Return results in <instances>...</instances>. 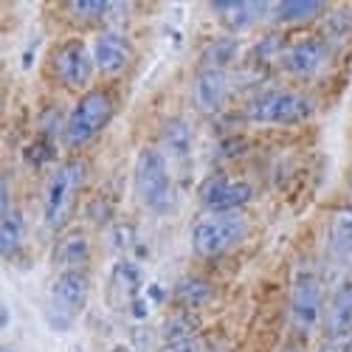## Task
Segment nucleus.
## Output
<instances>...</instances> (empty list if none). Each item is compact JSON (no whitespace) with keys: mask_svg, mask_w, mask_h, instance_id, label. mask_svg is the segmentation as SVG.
I'll return each instance as SVG.
<instances>
[{"mask_svg":"<svg viewBox=\"0 0 352 352\" xmlns=\"http://www.w3.org/2000/svg\"><path fill=\"white\" fill-rule=\"evenodd\" d=\"M133 184L135 195L150 212L155 214H172L178 200H175V186L169 178V161L166 153L158 146H144L135 161L133 172Z\"/></svg>","mask_w":352,"mask_h":352,"instance_id":"nucleus-1","label":"nucleus"},{"mask_svg":"<svg viewBox=\"0 0 352 352\" xmlns=\"http://www.w3.org/2000/svg\"><path fill=\"white\" fill-rule=\"evenodd\" d=\"M116 116V99L104 87H94V91H85L79 96V102L74 104V110L68 113V122L63 130V141L65 146L76 150L85 146L87 141H94Z\"/></svg>","mask_w":352,"mask_h":352,"instance_id":"nucleus-2","label":"nucleus"},{"mask_svg":"<svg viewBox=\"0 0 352 352\" xmlns=\"http://www.w3.org/2000/svg\"><path fill=\"white\" fill-rule=\"evenodd\" d=\"M248 231V220L240 212H209L192 226V251L197 256H220L231 251Z\"/></svg>","mask_w":352,"mask_h":352,"instance_id":"nucleus-3","label":"nucleus"},{"mask_svg":"<svg viewBox=\"0 0 352 352\" xmlns=\"http://www.w3.org/2000/svg\"><path fill=\"white\" fill-rule=\"evenodd\" d=\"M85 184V164L82 161H65L54 169V175L45 184L43 195V217L51 228H60L76 203V195Z\"/></svg>","mask_w":352,"mask_h":352,"instance_id":"nucleus-4","label":"nucleus"},{"mask_svg":"<svg viewBox=\"0 0 352 352\" xmlns=\"http://www.w3.org/2000/svg\"><path fill=\"white\" fill-rule=\"evenodd\" d=\"M313 113H316V107L305 94L285 91V87L259 94L245 110L248 122H254V124H299V122L310 119Z\"/></svg>","mask_w":352,"mask_h":352,"instance_id":"nucleus-5","label":"nucleus"},{"mask_svg":"<svg viewBox=\"0 0 352 352\" xmlns=\"http://www.w3.org/2000/svg\"><path fill=\"white\" fill-rule=\"evenodd\" d=\"M51 74L60 79L65 87H87L94 79L96 63L94 54L87 51V45L82 40H65L51 51Z\"/></svg>","mask_w":352,"mask_h":352,"instance_id":"nucleus-6","label":"nucleus"},{"mask_svg":"<svg viewBox=\"0 0 352 352\" xmlns=\"http://www.w3.org/2000/svg\"><path fill=\"white\" fill-rule=\"evenodd\" d=\"M290 324L299 333H310L321 318V282L313 274H296L290 285Z\"/></svg>","mask_w":352,"mask_h":352,"instance_id":"nucleus-7","label":"nucleus"},{"mask_svg":"<svg viewBox=\"0 0 352 352\" xmlns=\"http://www.w3.org/2000/svg\"><path fill=\"white\" fill-rule=\"evenodd\" d=\"M251 197H254L251 184L240 181V178H231V175H214V178H209L200 186V203L209 212H220V214L237 212Z\"/></svg>","mask_w":352,"mask_h":352,"instance_id":"nucleus-8","label":"nucleus"},{"mask_svg":"<svg viewBox=\"0 0 352 352\" xmlns=\"http://www.w3.org/2000/svg\"><path fill=\"white\" fill-rule=\"evenodd\" d=\"M87 296H91V279H87L85 271H60V276L51 285V302H54V313L65 316L68 321L74 316H79L87 305Z\"/></svg>","mask_w":352,"mask_h":352,"instance_id":"nucleus-9","label":"nucleus"},{"mask_svg":"<svg viewBox=\"0 0 352 352\" xmlns=\"http://www.w3.org/2000/svg\"><path fill=\"white\" fill-rule=\"evenodd\" d=\"M91 54H94V63H96V71L99 74H122L130 60H133V48H130V40L122 34V32H102L94 45H91Z\"/></svg>","mask_w":352,"mask_h":352,"instance_id":"nucleus-10","label":"nucleus"},{"mask_svg":"<svg viewBox=\"0 0 352 352\" xmlns=\"http://www.w3.org/2000/svg\"><path fill=\"white\" fill-rule=\"evenodd\" d=\"M231 94V76L226 68H203L192 82V102L203 113H214Z\"/></svg>","mask_w":352,"mask_h":352,"instance_id":"nucleus-11","label":"nucleus"},{"mask_svg":"<svg viewBox=\"0 0 352 352\" xmlns=\"http://www.w3.org/2000/svg\"><path fill=\"white\" fill-rule=\"evenodd\" d=\"M327 60V43L321 37H302L282 51L285 71L293 76H313Z\"/></svg>","mask_w":352,"mask_h":352,"instance_id":"nucleus-12","label":"nucleus"},{"mask_svg":"<svg viewBox=\"0 0 352 352\" xmlns=\"http://www.w3.org/2000/svg\"><path fill=\"white\" fill-rule=\"evenodd\" d=\"M212 12L231 32H248V28H254L262 20V14L274 12V6L251 3V0H234V3H212Z\"/></svg>","mask_w":352,"mask_h":352,"instance_id":"nucleus-13","label":"nucleus"},{"mask_svg":"<svg viewBox=\"0 0 352 352\" xmlns=\"http://www.w3.org/2000/svg\"><path fill=\"white\" fill-rule=\"evenodd\" d=\"M324 333L327 338L352 333V285L338 287L336 296L330 299L324 310Z\"/></svg>","mask_w":352,"mask_h":352,"instance_id":"nucleus-14","label":"nucleus"},{"mask_svg":"<svg viewBox=\"0 0 352 352\" xmlns=\"http://www.w3.org/2000/svg\"><path fill=\"white\" fill-rule=\"evenodd\" d=\"M327 248L336 259H352V206H341L333 212L327 226Z\"/></svg>","mask_w":352,"mask_h":352,"instance_id":"nucleus-15","label":"nucleus"},{"mask_svg":"<svg viewBox=\"0 0 352 352\" xmlns=\"http://www.w3.org/2000/svg\"><path fill=\"white\" fill-rule=\"evenodd\" d=\"M23 234H25V220H23L20 209L9 206V209L0 212V254L6 259L20 248Z\"/></svg>","mask_w":352,"mask_h":352,"instance_id":"nucleus-16","label":"nucleus"},{"mask_svg":"<svg viewBox=\"0 0 352 352\" xmlns=\"http://www.w3.org/2000/svg\"><path fill=\"white\" fill-rule=\"evenodd\" d=\"M324 12V3L318 0H285V3L274 6V20L285 25H296V23H310Z\"/></svg>","mask_w":352,"mask_h":352,"instance_id":"nucleus-17","label":"nucleus"},{"mask_svg":"<svg viewBox=\"0 0 352 352\" xmlns=\"http://www.w3.org/2000/svg\"><path fill=\"white\" fill-rule=\"evenodd\" d=\"M175 299H178L184 307H189V310H197L203 305H209L212 285L206 279H200V276H184L178 282V287H175Z\"/></svg>","mask_w":352,"mask_h":352,"instance_id":"nucleus-18","label":"nucleus"},{"mask_svg":"<svg viewBox=\"0 0 352 352\" xmlns=\"http://www.w3.org/2000/svg\"><path fill=\"white\" fill-rule=\"evenodd\" d=\"M164 144H166V153H169V155L186 158V155H189V146H192L189 124H186L184 119L169 122V124H166V130H164Z\"/></svg>","mask_w":352,"mask_h":352,"instance_id":"nucleus-19","label":"nucleus"},{"mask_svg":"<svg viewBox=\"0 0 352 352\" xmlns=\"http://www.w3.org/2000/svg\"><path fill=\"white\" fill-rule=\"evenodd\" d=\"M60 259L65 262V271H71V268H76L79 271V265L87 259V240L82 237V234H71V237H65L63 243H60Z\"/></svg>","mask_w":352,"mask_h":352,"instance_id":"nucleus-20","label":"nucleus"},{"mask_svg":"<svg viewBox=\"0 0 352 352\" xmlns=\"http://www.w3.org/2000/svg\"><path fill=\"white\" fill-rule=\"evenodd\" d=\"M110 285H113V290L127 293V296H135V290L141 285V274H138L135 265H130V262H119V265L113 268V274H110Z\"/></svg>","mask_w":352,"mask_h":352,"instance_id":"nucleus-21","label":"nucleus"},{"mask_svg":"<svg viewBox=\"0 0 352 352\" xmlns=\"http://www.w3.org/2000/svg\"><path fill=\"white\" fill-rule=\"evenodd\" d=\"M68 12L79 23H96L107 12H113V3H104V0H74V3H68Z\"/></svg>","mask_w":352,"mask_h":352,"instance_id":"nucleus-22","label":"nucleus"},{"mask_svg":"<svg viewBox=\"0 0 352 352\" xmlns=\"http://www.w3.org/2000/svg\"><path fill=\"white\" fill-rule=\"evenodd\" d=\"M234 54H237V43H234L231 37H226V40L209 43L206 54H203V60H206L209 68H223V65H228L234 60Z\"/></svg>","mask_w":352,"mask_h":352,"instance_id":"nucleus-23","label":"nucleus"},{"mask_svg":"<svg viewBox=\"0 0 352 352\" xmlns=\"http://www.w3.org/2000/svg\"><path fill=\"white\" fill-rule=\"evenodd\" d=\"M158 352H200L197 338H178V341H164Z\"/></svg>","mask_w":352,"mask_h":352,"instance_id":"nucleus-24","label":"nucleus"},{"mask_svg":"<svg viewBox=\"0 0 352 352\" xmlns=\"http://www.w3.org/2000/svg\"><path fill=\"white\" fill-rule=\"evenodd\" d=\"M318 352H352V333L346 336H333L318 346Z\"/></svg>","mask_w":352,"mask_h":352,"instance_id":"nucleus-25","label":"nucleus"},{"mask_svg":"<svg viewBox=\"0 0 352 352\" xmlns=\"http://www.w3.org/2000/svg\"><path fill=\"white\" fill-rule=\"evenodd\" d=\"M146 296H150L153 302H161V296H164V293H161V287H158V285H153V287H150V293H146Z\"/></svg>","mask_w":352,"mask_h":352,"instance_id":"nucleus-26","label":"nucleus"},{"mask_svg":"<svg viewBox=\"0 0 352 352\" xmlns=\"http://www.w3.org/2000/svg\"><path fill=\"white\" fill-rule=\"evenodd\" d=\"M110 352H133V349H130V346H124V344H119V346H113Z\"/></svg>","mask_w":352,"mask_h":352,"instance_id":"nucleus-27","label":"nucleus"},{"mask_svg":"<svg viewBox=\"0 0 352 352\" xmlns=\"http://www.w3.org/2000/svg\"><path fill=\"white\" fill-rule=\"evenodd\" d=\"M279 352H299L296 346H285V349H279Z\"/></svg>","mask_w":352,"mask_h":352,"instance_id":"nucleus-28","label":"nucleus"},{"mask_svg":"<svg viewBox=\"0 0 352 352\" xmlns=\"http://www.w3.org/2000/svg\"><path fill=\"white\" fill-rule=\"evenodd\" d=\"M3 352H17V349H9V346H6V349H3Z\"/></svg>","mask_w":352,"mask_h":352,"instance_id":"nucleus-29","label":"nucleus"}]
</instances>
